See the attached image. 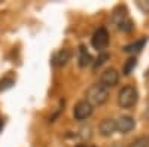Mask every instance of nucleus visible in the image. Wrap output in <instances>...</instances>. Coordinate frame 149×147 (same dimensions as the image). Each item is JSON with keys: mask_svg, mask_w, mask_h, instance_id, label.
<instances>
[{"mask_svg": "<svg viewBox=\"0 0 149 147\" xmlns=\"http://www.w3.org/2000/svg\"><path fill=\"white\" fill-rule=\"evenodd\" d=\"M98 131L103 137H110L118 131V125H116V120L115 119H110V117H106L100 122L98 125Z\"/></svg>", "mask_w": 149, "mask_h": 147, "instance_id": "nucleus-7", "label": "nucleus"}, {"mask_svg": "<svg viewBox=\"0 0 149 147\" xmlns=\"http://www.w3.org/2000/svg\"><path fill=\"white\" fill-rule=\"evenodd\" d=\"M91 115H93V106L86 100L76 103V106H74V108H73V116H74L76 120H85Z\"/></svg>", "mask_w": 149, "mask_h": 147, "instance_id": "nucleus-5", "label": "nucleus"}, {"mask_svg": "<svg viewBox=\"0 0 149 147\" xmlns=\"http://www.w3.org/2000/svg\"><path fill=\"white\" fill-rule=\"evenodd\" d=\"M146 37H142V39H139V40H134L133 43H128L127 46H124V52H127V54H137V52H140L142 49L145 48V45H146Z\"/></svg>", "mask_w": 149, "mask_h": 147, "instance_id": "nucleus-10", "label": "nucleus"}, {"mask_svg": "<svg viewBox=\"0 0 149 147\" xmlns=\"http://www.w3.org/2000/svg\"><path fill=\"white\" fill-rule=\"evenodd\" d=\"M137 66V59H136V57H131V58H128L127 61H125V64H124V68H122V73L125 76H128L130 73L134 70V67Z\"/></svg>", "mask_w": 149, "mask_h": 147, "instance_id": "nucleus-12", "label": "nucleus"}, {"mask_svg": "<svg viewBox=\"0 0 149 147\" xmlns=\"http://www.w3.org/2000/svg\"><path fill=\"white\" fill-rule=\"evenodd\" d=\"M112 24L115 26V28L121 30V31H131L133 27H134V24L133 21L130 19L128 14H127V9L124 8V6H118L115 10H113V14H112Z\"/></svg>", "mask_w": 149, "mask_h": 147, "instance_id": "nucleus-2", "label": "nucleus"}, {"mask_svg": "<svg viewBox=\"0 0 149 147\" xmlns=\"http://www.w3.org/2000/svg\"><path fill=\"white\" fill-rule=\"evenodd\" d=\"M85 97L91 106H102L109 100V88H106L102 83H94L86 89Z\"/></svg>", "mask_w": 149, "mask_h": 147, "instance_id": "nucleus-1", "label": "nucleus"}, {"mask_svg": "<svg viewBox=\"0 0 149 147\" xmlns=\"http://www.w3.org/2000/svg\"><path fill=\"white\" fill-rule=\"evenodd\" d=\"M143 116H145V119H148V120H149V103H148V106H146V108H145Z\"/></svg>", "mask_w": 149, "mask_h": 147, "instance_id": "nucleus-17", "label": "nucleus"}, {"mask_svg": "<svg viewBox=\"0 0 149 147\" xmlns=\"http://www.w3.org/2000/svg\"><path fill=\"white\" fill-rule=\"evenodd\" d=\"M139 100V92L134 86L131 85H127V86H124L119 92H118V104L119 107L122 108H131L136 106Z\"/></svg>", "mask_w": 149, "mask_h": 147, "instance_id": "nucleus-3", "label": "nucleus"}, {"mask_svg": "<svg viewBox=\"0 0 149 147\" xmlns=\"http://www.w3.org/2000/svg\"><path fill=\"white\" fill-rule=\"evenodd\" d=\"M70 58H72V51L67 49V48H64V49H60L58 52L54 54L51 63H52L54 67H63L70 61Z\"/></svg>", "mask_w": 149, "mask_h": 147, "instance_id": "nucleus-8", "label": "nucleus"}, {"mask_svg": "<svg viewBox=\"0 0 149 147\" xmlns=\"http://www.w3.org/2000/svg\"><path fill=\"white\" fill-rule=\"evenodd\" d=\"M137 6L145 12V14H149V0H148V2H145V0H139Z\"/></svg>", "mask_w": 149, "mask_h": 147, "instance_id": "nucleus-16", "label": "nucleus"}, {"mask_svg": "<svg viewBox=\"0 0 149 147\" xmlns=\"http://www.w3.org/2000/svg\"><path fill=\"white\" fill-rule=\"evenodd\" d=\"M119 82V73L116 68H106L103 73H102V76H100V83L104 85L106 88H112V86H115V85H118Z\"/></svg>", "mask_w": 149, "mask_h": 147, "instance_id": "nucleus-6", "label": "nucleus"}, {"mask_svg": "<svg viewBox=\"0 0 149 147\" xmlns=\"http://www.w3.org/2000/svg\"><path fill=\"white\" fill-rule=\"evenodd\" d=\"M76 147H93V146H86V144H79V146H76Z\"/></svg>", "mask_w": 149, "mask_h": 147, "instance_id": "nucleus-19", "label": "nucleus"}, {"mask_svg": "<svg viewBox=\"0 0 149 147\" xmlns=\"http://www.w3.org/2000/svg\"><path fill=\"white\" fill-rule=\"evenodd\" d=\"M91 61H93V58H91L90 52L86 51L85 46L82 45V46L79 48V66H81V67H86V66L91 64Z\"/></svg>", "mask_w": 149, "mask_h": 147, "instance_id": "nucleus-11", "label": "nucleus"}, {"mask_svg": "<svg viewBox=\"0 0 149 147\" xmlns=\"http://www.w3.org/2000/svg\"><path fill=\"white\" fill-rule=\"evenodd\" d=\"M116 125H118V131L121 134H128L130 131L134 129L136 122H134V119L131 116H121L116 120Z\"/></svg>", "mask_w": 149, "mask_h": 147, "instance_id": "nucleus-9", "label": "nucleus"}, {"mask_svg": "<svg viewBox=\"0 0 149 147\" xmlns=\"http://www.w3.org/2000/svg\"><path fill=\"white\" fill-rule=\"evenodd\" d=\"M91 45H93L94 49H97L98 52H103L107 48V45H109V33H107L106 27H98L94 31L93 37H91Z\"/></svg>", "mask_w": 149, "mask_h": 147, "instance_id": "nucleus-4", "label": "nucleus"}, {"mask_svg": "<svg viewBox=\"0 0 149 147\" xmlns=\"http://www.w3.org/2000/svg\"><path fill=\"white\" fill-rule=\"evenodd\" d=\"M128 147H149V135H142L139 138L133 140Z\"/></svg>", "mask_w": 149, "mask_h": 147, "instance_id": "nucleus-13", "label": "nucleus"}, {"mask_svg": "<svg viewBox=\"0 0 149 147\" xmlns=\"http://www.w3.org/2000/svg\"><path fill=\"white\" fill-rule=\"evenodd\" d=\"M3 125H5V120H3L2 117H0V131L3 129Z\"/></svg>", "mask_w": 149, "mask_h": 147, "instance_id": "nucleus-18", "label": "nucleus"}, {"mask_svg": "<svg viewBox=\"0 0 149 147\" xmlns=\"http://www.w3.org/2000/svg\"><path fill=\"white\" fill-rule=\"evenodd\" d=\"M14 83H15V79H14V77H10V76L3 77L2 80H0V92L12 88V85H14Z\"/></svg>", "mask_w": 149, "mask_h": 147, "instance_id": "nucleus-14", "label": "nucleus"}, {"mask_svg": "<svg viewBox=\"0 0 149 147\" xmlns=\"http://www.w3.org/2000/svg\"><path fill=\"white\" fill-rule=\"evenodd\" d=\"M109 59V54L107 52H100V55L97 57V59L94 61V64H93V67L94 68H98V67H102L106 61Z\"/></svg>", "mask_w": 149, "mask_h": 147, "instance_id": "nucleus-15", "label": "nucleus"}]
</instances>
